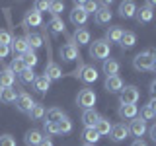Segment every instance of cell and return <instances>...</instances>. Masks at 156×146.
<instances>
[{
    "label": "cell",
    "mask_w": 156,
    "mask_h": 146,
    "mask_svg": "<svg viewBox=\"0 0 156 146\" xmlns=\"http://www.w3.org/2000/svg\"><path fill=\"white\" fill-rule=\"evenodd\" d=\"M154 117H156V115L152 113V109H150L148 105H143V109H140V119L146 123V121H152Z\"/></svg>",
    "instance_id": "42"
},
{
    "label": "cell",
    "mask_w": 156,
    "mask_h": 146,
    "mask_svg": "<svg viewBox=\"0 0 156 146\" xmlns=\"http://www.w3.org/2000/svg\"><path fill=\"white\" fill-rule=\"evenodd\" d=\"M94 22L98 23V26H107V23L111 22V12L109 8H98V12L94 14Z\"/></svg>",
    "instance_id": "19"
},
{
    "label": "cell",
    "mask_w": 156,
    "mask_h": 146,
    "mask_svg": "<svg viewBox=\"0 0 156 146\" xmlns=\"http://www.w3.org/2000/svg\"><path fill=\"white\" fill-rule=\"evenodd\" d=\"M86 22H88V14L82 10L80 2H74V8H72V12H70V23L76 26V27H82Z\"/></svg>",
    "instance_id": "7"
},
{
    "label": "cell",
    "mask_w": 156,
    "mask_h": 146,
    "mask_svg": "<svg viewBox=\"0 0 156 146\" xmlns=\"http://www.w3.org/2000/svg\"><path fill=\"white\" fill-rule=\"evenodd\" d=\"M119 117L123 121H133L136 115H139V109H136V105H119Z\"/></svg>",
    "instance_id": "18"
},
{
    "label": "cell",
    "mask_w": 156,
    "mask_h": 146,
    "mask_svg": "<svg viewBox=\"0 0 156 146\" xmlns=\"http://www.w3.org/2000/svg\"><path fill=\"white\" fill-rule=\"evenodd\" d=\"M33 10H37L39 14H41V12H45V10H49V2H43V0H37V2H35V8H33Z\"/></svg>",
    "instance_id": "44"
},
{
    "label": "cell",
    "mask_w": 156,
    "mask_h": 146,
    "mask_svg": "<svg viewBox=\"0 0 156 146\" xmlns=\"http://www.w3.org/2000/svg\"><path fill=\"white\" fill-rule=\"evenodd\" d=\"M57 125H58V134H68V133H70V130H72V121L68 119L66 115L62 117V119L58 121Z\"/></svg>",
    "instance_id": "35"
},
{
    "label": "cell",
    "mask_w": 156,
    "mask_h": 146,
    "mask_svg": "<svg viewBox=\"0 0 156 146\" xmlns=\"http://www.w3.org/2000/svg\"><path fill=\"white\" fill-rule=\"evenodd\" d=\"M98 119H100V113L96 109H84V113H82V123H84V127H94L98 123Z\"/></svg>",
    "instance_id": "24"
},
{
    "label": "cell",
    "mask_w": 156,
    "mask_h": 146,
    "mask_svg": "<svg viewBox=\"0 0 156 146\" xmlns=\"http://www.w3.org/2000/svg\"><path fill=\"white\" fill-rule=\"evenodd\" d=\"M123 33L125 31L119 26H111V27H107V31H105V41L107 43H119L121 37H123Z\"/></svg>",
    "instance_id": "20"
},
{
    "label": "cell",
    "mask_w": 156,
    "mask_h": 146,
    "mask_svg": "<svg viewBox=\"0 0 156 146\" xmlns=\"http://www.w3.org/2000/svg\"><path fill=\"white\" fill-rule=\"evenodd\" d=\"M10 51L14 53V57H23L26 55V53L29 51L26 37H14L12 43H10Z\"/></svg>",
    "instance_id": "10"
},
{
    "label": "cell",
    "mask_w": 156,
    "mask_h": 146,
    "mask_svg": "<svg viewBox=\"0 0 156 146\" xmlns=\"http://www.w3.org/2000/svg\"><path fill=\"white\" fill-rule=\"evenodd\" d=\"M111 125L109 123V119H105V117H100V119H98V123L94 125V129H96V133L100 134V136H105V134H109L111 133Z\"/></svg>",
    "instance_id": "23"
},
{
    "label": "cell",
    "mask_w": 156,
    "mask_h": 146,
    "mask_svg": "<svg viewBox=\"0 0 156 146\" xmlns=\"http://www.w3.org/2000/svg\"><path fill=\"white\" fill-rule=\"evenodd\" d=\"M70 39L74 41L76 47H82V45H88V43L92 41V35H90V31H88L86 27H76L74 35H72Z\"/></svg>",
    "instance_id": "13"
},
{
    "label": "cell",
    "mask_w": 156,
    "mask_h": 146,
    "mask_svg": "<svg viewBox=\"0 0 156 146\" xmlns=\"http://www.w3.org/2000/svg\"><path fill=\"white\" fill-rule=\"evenodd\" d=\"M33 105H35V101H33V97L29 96L27 92H18V97H16L18 111H22V113H29Z\"/></svg>",
    "instance_id": "6"
},
{
    "label": "cell",
    "mask_w": 156,
    "mask_h": 146,
    "mask_svg": "<svg viewBox=\"0 0 156 146\" xmlns=\"http://www.w3.org/2000/svg\"><path fill=\"white\" fill-rule=\"evenodd\" d=\"M80 6H82V10H84L86 14H96L98 12V2H92V0H86V2H80Z\"/></svg>",
    "instance_id": "38"
},
{
    "label": "cell",
    "mask_w": 156,
    "mask_h": 146,
    "mask_svg": "<svg viewBox=\"0 0 156 146\" xmlns=\"http://www.w3.org/2000/svg\"><path fill=\"white\" fill-rule=\"evenodd\" d=\"M148 134H150V138H152L154 142H156V123H154V125L148 129Z\"/></svg>",
    "instance_id": "46"
},
{
    "label": "cell",
    "mask_w": 156,
    "mask_h": 146,
    "mask_svg": "<svg viewBox=\"0 0 156 146\" xmlns=\"http://www.w3.org/2000/svg\"><path fill=\"white\" fill-rule=\"evenodd\" d=\"M0 146H16V138L12 134H2L0 136Z\"/></svg>",
    "instance_id": "43"
},
{
    "label": "cell",
    "mask_w": 156,
    "mask_h": 146,
    "mask_svg": "<svg viewBox=\"0 0 156 146\" xmlns=\"http://www.w3.org/2000/svg\"><path fill=\"white\" fill-rule=\"evenodd\" d=\"M33 88L39 92V94H47L49 92V88H51V80L45 76V74H41V76H35V80H33Z\"/></svg>",
    "instance_id": "22"
},
{
    "label": "cell",
    "mask_w": 156,
    "mask_h": 146,
    "mask_svg": "<svg viewBox=\"0 0 156 146\" xmlns=\"http://www.w3.org/2000/svg\"><path fill=\"white\" fill-rule=\"evenodd\" d=\"M135 43H136V35L133 31H125L123 33V37H121V41H119V45H121V49H133L135 47Z\"/></svg>",
    "instance_id": "29"
},
{
    "label": "cell",
    "mask_w": 156,
    "mask_h": 146,
    "mask_svg": "<svg viewBox=\"0 0 156 146\" xmlns=\"http://www.w3.org/2000/svg\"><path fill=\"white\" fill-rule=\"evenodd\" d=\"M127 136H129V125H125V123H117V125L111 127L109 138L113 140V142H121V140H125Z\"/></svg>",
    "instance_id": "9"
},
{
    "label": "cell",
    "mask_w": 156,
    "mask_h": 146,
    "mask_svg": "<svg viewBox=\"0 0 156 146\" xmlns=\"http://www.w3.org/2000/svg\"><path fill=\"white\" fill-rule=\"evenodd\" d=\"M146 4H148L150 8H156V0H152V2H146Z\"/></svg>",
    "instance_id": "52"
},
{
    "label": "cell",
    "mask_w": 156,
    "mask_h": 146,
    "mask_svg": "<svg viewBox=\"0 0 156 146\" xmlns=\"http://www.w3.org/2000/svg\"><path fill=\"white\" fill-rule=\"evenodd\" d=\"M96 94L94 90H90V88H84V90H80V94L76 97V103L82 107V109H94L96 105Z\"/></svg>",
    "instance_id": "4"
},
{
    "label": "cell",
    "mask_w": 156,
    "mask_h": 146,
    "mask_svg": "<svg viewBox=\"0 0 156 146\" xmlns=\"http://www.w3.org/2000/svg\"><path fill=\"white\" fill-rule=\"evenodd\" d=\"M10 55V47H6V45H0V61H4Z\"/></svg>",
    "instance_id": "45"
},
{
    "label": "cell",
    "mask_w": 156,
    "mask_h": 146,
    "mask_svg": "<svg viewBox=\"0 0 156 146\" xmlns=\"http://www.w3.org/2000/svg\"><path fill=\"white\" fill-rule=\"evenodd\" d=\"M62 10H65V2H49V12H51L53 18L58 16Z\"/></svg>",
    "instance_id": "39"
},
{
    "label": "cell",
    "mask_w": 156,
    "mask_h": 146,
    "mask_svg": "<svg viewBox=\"0 0 156 146\" xmlns=\"http://www.w3.org/2000/svg\"><path fill=\"white\" fill-rule=\"evenodd\" d=\"M131 146H148V144H146V142H144L143 138H136V140H135V142L131 144Z\"/></svg>",
    "instance_id": "50"
},
{
    "label": "cell",
    "mask_w": 156,
    "mask_h": 146,
    "mask_svg": "<svg viewBox=\"0 0 156 146\" xmlns=\"http://www.w3.org/2000/svg\"><path fill=\"white\" fill-rule=\"evenodd\" d=\"M61 58H62L65 62H72V61H76V58H80L78 47L74 45V41H72V39H68L66 45L61 47Z\"/></svg>",
    "instance_id": "5"
},
{
    "label": "cell",
    "mask_w": 156,
    "mask_h": 146,
    "mask_svg": "<svg viewBox=\"0 0 156 146\" xmlns=\"http://www.w3.org/2000/svg\"><path fill=\"white\" fill-rule=\"evenodd\" d=\"M8 68L14 72V74H22V72L26 70V62H23V58H22V57H16L12 62H10V66H8Z\"/></svg>",
    "instance_id": "34"
},
{
    "label": "cell",
    "mask_w": 156,
    "mask_h": 146,
    "mask_svg": "<svg viewBox=\"0 0 156 146\" xmlns=\"http://www.w3.org/2000/svg\"><path fill=\"white\" fill-rule=\"evenodd\" d=\"M12 39H14V35L8 31V29H0V45H6V47H10Z\"/></svg>",
    "instance_id": "40"
},
{
    "label": "cell",
    "mask_w": 156,
    "mask_h": 146,
    "mask_svg": "<svg viewBox=\"0 0 156 146\" xmlns=\"http://www.w3.org/2000/svg\"><path fill=\"white\" fill-rule=\"evenodd\" d=\"M43 23V18L37 10H27L23 14V27H37Z\"/></svg>",
    "instance_id": "12"
},
{
    "label": "cell",
    "mask_w": 156,
    "mask_h": 146,
    "mask_svg": "<svg viewBox=\"0 0 156 146\" xmlns=\"http://www.w3.org/2000/svg\"><path fill=\"white\" fill-rule=\"evenodd\" d=\"M104 88L105 92H109V94H119L121 90L125 88L123 80H121V76H105V82H104Z\"/></svg>",
    "instance_id": "8"
},
{
    "label": "cell",
    "mask_w": 156,
    "mask_h": 146,
    "mask_svg": "<svg viewBox=\"0 0 156 146\" xmlns=\"http://www.w3.org/2000/svg\"><path fill=\"white\" fill-rule=\"evenodd\" d=\"M22 58H23V62H26V68H33V66H35L37 62H39V58H37V55H35V51H31V49H29V51H27Z\"/></svg>",
    "instance_id": "36"
},
{
    "label": "cell",
    "mask_w": 156,
    "mask_h": 146,
    "mask_svg": "<svg viewBox=\"0 0 156 146\" xmlns=\"http://www.w3.org/2000/svg\"><path fill=\"white\" fill-rule=\"evenodd\" d=\"M62 117H65V113H62L58 107H51L49 111H45V121L47 123H58Z\"/></svg>",
    "instance_id": "32"
},
{
    "label": "cell",
    "mask_w": 156,
    "mask_h": 146,
    "mask_svg": "<svg viewBox=\"0 0 156 146\" xmlns=\"http://www.w3.org/2000/svg\"><path fill=\"white\" fill-rule=\"evenodd\" d=\"M136 14V4L127 0V2H121L119 4V16L121 18H135Z\"/></svg>",
    "instance_id": "21"
},
{
    "label": "cell",
    "mask_w": 156,
    "mask_h": 146,
    "mask_svg": "<svg viewBox=\"0 0 156 146\" xmlns=\"http://www.w3.org/2000/svg\"><path fill=\"white\" fill-rule=\"evenodd\" d=\"M109 51H111V45L105 39H96L90 45V57L94 58V61H105V58L109 57Z\"/></svg>",
    "instance_id": "1"
},
{
    "label": "cell",
    "mask_w": 156,
    "mask_h": 146,
    "mask_svg": "<svg viewBox=\"0 0 156 146\" xmlns=\"http://www.w3.org/2000/svg\"><path fill=\"white\" fill-rule=\"evenodd\" d=\"M148 107H150V109H152V113L156 115V97H152V99L148 101Z\"/></svg>",
    "instance_id": "49"
},
{
    "label": "cell",
    "mask_w": 156,
    "mask_h": 146,
    "mask_svg": "<svg viewBox=\"0 0 156 146\" xmlns=\"http://www.w3.org/2000/svg\"><path fill=\"white\" fill-rule=\"evenodd\" d=\"M20 80L23 82V84H33V80H35V74H33V68H26V70L20 74Z\"/></svg>",
    "instance_id": "37"
},
{
    "label": "cell",
    "mask_w": 156,
    "mask_h": 146,
    "mask_svg": "<svg viewBox=\"0 0 156 146\" xmlns=\"http://www.w3.org/2000/svg\"><path fill=\"white\" fill-rule=\"evenodd\" d=\"M82 146H94V144H86V142H84V144H82Z\"/></svg>",
    "instance_id": "53"
},
{
    "label": "cell",
    "mask_w": 156,
    "mask_h": 146,
    "mask_svg": "<svg viewBox=\"0 0 156 146\" xmlns=\"http://www.w3.org/2000/svg\"><path fill=\"white\" fill-rule=\"evenodd\" d=\"M82 138H84L86 144H96L98 140H100V134L96 133L94 127H84V130H82Z\"/></svg>",
    "instance_id": "27"
},
{
    "label": "cell",
    "mask_w": 156,
    "mask_h": 146,
    "mask_svg": "<svg viewBox=\"0 0 156 146\" xmlns=\"http://www.w3.org/2000/svg\"><path fill=\"white\" fill-rule=\"evenodd\" d=\"M47 27L51 29L55 35H58V33H65V29H66V26H65V22H62L58 16H55V18H51V22L47 23Z\"/></svg>",
    "instance_id": "28"
},
{
    "label": "cell",
    "mask_w": 156,
    "mask_h": 146,
    "mask_svg": "<svg viewBox=\"0 0 156 146\" xmlns=\"http://www.w3.org/2000/svg\"><path fill=\"white\" fill-rule=\"evenodd\" d=\"M139 97H140V92L136 86H125L119 92V103L121 105H136Z\"/></svg>",
    "instance_id": "3"
},
{
    "label": "cell",
    "mask_w": 156,
    "mask_h": 146,
    "mask_svg": "<svg viewBox=\"0 0 156 146\" xmlns=\"http://www.w3.org/2000/svg\"><path fill=\"white\" fill-rule=\"evenodd\" d=\"M152 72H156V53H154V58H152V68H150Z\"/></svg>",
    "instance_id": "51"
},
{
    "label": "cell",
    "mask_w": 156,
    "mask_h": 146,
    "mask_svg": "<svg viewBox=\"0 0 156 146\" xmlns=\"http://www.w3.org/2000/svg\"><path fill=\"white\" fill-rule=\"evenodd\" d=\"M27 115H29V119H31V121H41V119H45V107H43V103H35Z\"/></svg>",
    "instance_id": "33"
},
{
    "label": "cell",
    "mask_w": 156,
    "mask_h": 146,
    "mask_svg": "<svg viewBox=\"0 0 156 146\" xmlns=\"http://www.w3.org/2000/svg\"><path fill=\"white\" fill-rule=\"evenodd\" d=\"M43 130L47 133V136H53V134H58V125L57 123H43Z\"/></svg>",
    "instance_id": "41"
},
{
    "label": "cell",
    "mask_w": 156,
    "mask_h": 146,
    "mask_svg": "<svg viewBox=\"0 0 156 146\" xmlns=\"http://www.w3.org/2000/svg\"><path fill=\"white\" fill-rule=\"evenodd\" d=\"M148 130V127H146V123L140 117H135L133 121H131V125H129V134H133L136 136V138H140V136H144V133Z\"/></svg>",
    "instance_id": "11"
},
{
    "label": "cell",
    "mask_w": 156,
    "mask_h": 146,
    "mask_svg": "<svg viewBox=\"0 0 156 146\" xmlns=\"http://www.w3.org/2000/svg\"><path fill=\"white\" fill-rule=\"evenodd\" d=\"M78 78L82 82H86V84H92V82L98 80V70L94 66H82L80 72H78Z\"/></svg>",
    "instance_id": "16"
},
{
    "label": "cell",
    "mask_w": 156,
    "mask_h": 146,
    "mask_svg": "<svg viewBox=\"0 0 156 146\" xmlns=\"http://www.w3.org/2000/svg\"><path fill=\"white\" fill-rule=\"evenodd\" d=\"M16 97H18V92L14 88H2L0 90V101L2 103H16Z\"/></svg>",
    "instance_id": "26"
},
{
    "label": "cell",
    "mask_w": 156,
    "mask_h": 146,
    "mask_svg": "<svg viewBox=\"0 0 156 146\" xmlns=\"http://www.w3.org/2000/svg\"><path fill=\"white\" fill-rule=\"evenodd\" d=\"M14 82H16V74L6 66L0 70V90L2 88H14Z\"/></svg>",
    "instance_id": "15"
},
{
    "label": "cell",
    "mask_w": 156,
    "mask_h": 146,
    "mask_svg": "<svg viewBox=\"0 0 156 146\" xmlns=\"http://www.w3.org/2000/svg\"><path fill=\"white\" fill-rule=\"evenodd\" d=\"M150 94H152V97H156V78L150 82Z\"/></svg>",
    "instance_id": "48"
},
{
    "label": "cell",
    "mask_w": 156,
    "mask_h": 146,
    "mask_svg": "<svg viewBox=\"0 0 156 146\" xmlns=\"http://www.w3.org/2000/svg\"><path fill=\"white\" fill-rule=\"evenodd\" d=\"M119 62L115 61V58H105L104 61V74L105 76H117V72H119Z\"/></svg>",
    "instance_id": "25"
},
{
    "label": "cell",
    "mask_w": 156,
    "mask_h": 146,
    "mask_svg": "<svg viewBox=\"0 0 156 146\" xmlns=\"http://www.w3.org/2000/svg\"><path fill=\"white\" fill-rule=\"evenodd\" d=\"M26 41H27V47L31 49V51H35V49H39L43 45V37L39 35V33H31V31L26 35Z\"/></svg>",
    "instance_id": "30"
},
{
    "label": "cell",
    "mask_w": 156,
    "mask_h": 146,
    "mask_svg": "<svg viewBox=\"0 0 156 146\" xmlns=\"http://www.w3.org/2000/svg\"><path fill=\"white\" fill-rule=\"evenodd\" d=\"M45 76L49 78V80H61L62 78V68L57 64V62H53V61H49L47 62V66H45Z\"/></svg>",
    "instance_id": "17"
},
{
    "label": "cell",
    "mask_w": 156,
    "mask_h": 146,
    "mask_svg": "<svg viewBox=\"0 0 156 146\" xmlns=\"http://www.w3.org/2000/svg\"><path fill=\"white\" fill-rule=\"evenodd\" d=\"M43 138H45V136L39 133V130H27V133H26V138H23V140H26L27 146H37Z\"/></svg>",
    "instance_id": "31"
},
{
    "label": "cell",
    "mask_w": 156,
    "mask_h": 146,
    "mask_svg": "<svg viewBox=\"0 0 156 146\" xmlns=\"http://www.w3.org/2000/svg\"><path fill=\"white\" fill-rule=\"evenodd\" d=\"M37 146H53V140L47 136V138H43V140H41V142H39Z\"/></svg>",
    "instance_id": "47"
},
{
    "label": "cell",
    "mask_w": 156,
    "mask_h": 146,
    "mask_svg": "<svg viewBox=\"0 0 156 146\" xmlns=\"http://www.w3.org/2000/svg\"><path fill=\"white\" fill-rule=\"evenodd\" d=\"M135 18H136V22H139V23H148V22H152V18H154V12H152V8H150L148 4H144V6L136 8V14H135Z\"/></svg>",
    "instance_id": "14"
},
{
    "label": "cell",
    "mask_w": 156,
    "mask_h": 146,
    "mask_svg": "<svg viewBox=\"0 0 156 146\" xmlns=\"http://www.w3.org/2000/svg\"><path fill=\"white\" fill-rule=\"evenodd\" d=\"M152 58H154V51H143V53H139L135 58H133V66H135V70H139V72H148L150 68H152Z\"/></svg>",
    "instance_id": "2"
}]
</instances>
